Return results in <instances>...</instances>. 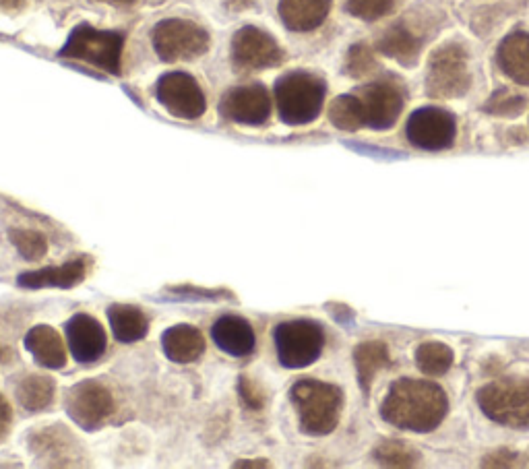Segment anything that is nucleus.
I'll list each match as a JSON object with an SVG mask.
<instances>
[{
	"instance_id": "nucleus-39",
	"label": "nucleus",
	"mask_w": 529,
	"mask_h": 469,
	"mask_svg": "<svg viewBox=\"0 0 529 469\" xmlns=\"http://www.w3.org/2000/svg\"><path fill=\"white\" fill-rule=\"evenodd\" d=\"M236 467H267L265 461H238Z\"/></svg>"
},
{
	"instance_id": "nucleus-27",
	"label": "nucleus",
	"mask_w": 529,
	"mask_h": 469,
	"mask_svg": "<svg viewBox=\"0 0 529 469\" xmlns=\"http://www.w3.org/2000/svg\"><path fill=\"white\" fill-rule=\"evenodd\" d=\"M329 120L339 131H358L364 127V110L358 96H339L329 106Z\"/></svg>"
},
{
	"instance_id": "nucleus-8",
	"label": "nucleus",
	"mask_w": 529,
	"mask_h": 469,
	"mask_svg": "<svg viewBox=\"0 0 529 469\" xmlns=\"http://www.w3.org/2000/svg\"><path fill=\"white\" fill-rule=\"evenodd\" d=\"M151 42L164 62L193 60L209 50V34L193 21L164 19L153 27Z\"/></svg>"
},
{
	"instance_id": "nucleus-40",
	"label": "nucleus",
	"mask_w": 529,
	"mask_h": 469,
	"mask_svg": "<svg viewBox=\"0 0 529 469\" xmlns=\"http://www.w3.org/2000/svg\"><path fill=\"white\" fill-rule=\"evenodd\" d=\"M104 3H112V5H131L135 0H104Z\"/></svg>"
},
{
	"instance_id": "nucleus-33",
	"label": "nucleus",
	"mask_w": 529,
	"mask_h": 469,
	"mask_svg": "<svg viewBox=\"0 0 529 469\" xmlns=\"http://www.w3.org/2000/svg\"><path fill=\"white\" fill-rule=\"evenodd\" d=\"M393 7V0H346L350 15L362 21H377L387 15Z\"/></svg>"
},
{
	"instance_id": "nucleus-9",
	"label": "nucleus",
	"mask_w": 529,
	"mask_h": 469,
	"mask_svg": "<svg viewBox=\"0 0 529 469\" xmlns=\"http://www.w3.org/2000/svg\"><path fill=\"white\" fill-rule=\"evenodd\" d=\"M232 60L242 71H263L284 62V50L259 27H242L232 38Z\"/></svg>"
},
{
	"instance_id": "nucleus-2",
	"label": "nucleus",
	"mask_w": 529,
	"mask_h": 469,
	"mask_svg": "<svg viewBox=\"0 0 529 469\" xmlns=\"http://www.w3.org/2000/svg\"><path fill=\"white\" fill-rule=\"evenodd\" d=\"M290 397L298 412L302 432L325 436L335 430L341 418V408H344V393L339 387L306 379L292 387Z\"/></svg>"
},
{
	"instance_id": "nucleus-28",
	"label": "nucleus",
	"mask_w": 529,
	"mask_h": 469,
	"mask_svg": "<svg viewBox=\"0 0 529 469\" xmlns=\"http://www.w3.org/2000/svg\"><path fill=\"white\" fill-rule=\"evenodd\" d=\"M416 364L428 377H441L453 366V352L441 341H428L416 350Z\"/></svg>"
},
{
	"instance_id": "nucleus-1",
	"label": "nucleus",
	"mask_w": 529,
	"mask_h": 469,
	"mask_svg": "<svg viewBox=\"0 0 529 469\" xmlns=\"http://www.w3.org/2000/svg\"><path fill=\"white\" fill-rule=\"evenodd\" d=\"M449 410V399L445 391L430 381L401 379L391 385L381 416L385 422L412 430V432H430L437 428Z\"/></svg>"
},
{
	"instance_id": "nucleus-6",
	"label": "nucleus",
	"mask_w": 529,
	"mask_h": 469,
	"mask_svg": "<svg viewBox=\"0 0 529 469\" xmlns=\"http://www.w3.org/2000/svg\"><path fill=\"white\" fill-rule=\"evenodd\" d=\"M277 358L286 368H306L319 360L325 348L323 327L315 321L298 319L275 327Z\"/></svg>"
},
{
	"instance_id": "nucleus-18",
	"label": "nucleus",
	"mask_w": 529,
	"mask_h": 469,
	"mask_svg": "<svg viewBox=\"0 0 529 469\" xmlns=\"http://www.w3.org/2000/svg\"><path fill=\"white\" fill-rule=\"evenodd\" d=\"M85 279V263L83 261H69L60 267H46L38 271L21 273L17 284L27 290L40 288H75Z\"/></svg>"
},
{
	"instance_id": "nucleus-4",
	"label": "nucleus",
	"mask_w": 529,
	"mask_h": 469,
	"mask_svg": "<svg viewBox=\"0 0 529 469\" xmlns=\"http://www.w3.org/2000/svg\"><path fill=\"white\" fill-rule=\"evenodd\" d=\"M122 48L124 36L118 34V31H100L91 25H79L73 29V34L58 54L62 58L83 60L87 65L118 75Z\"/></svg>"
},
{
	"instance_id": "nucleus-12",
	"label": "nucleus",
	"mask_w": 529,
	"mask_h": 469,
	"mask_svg": "<svg viewBox=\"0 0 529 469\" xmlns=\"http://www.w3.org/2000/svg\"><path fill=\"white\" fill-rule=\"evenodd\" d=\"M408 141L424 151L449 149L457 135L455 118L441 108H420L416 110L406 127Z\"/></svg>"
},
{
	"instance_id": "nucleus-10",
	"label": "nucleus",
	"mask_w": 529,
	"mask_h": 469,
	"mask_svg": "<svg viewBox=\"0 0 529 469\" xmlns=\"http://www.w3.org/2000/svg\"><path fill=\"white\" fill-rule=\"evenodd\" d=\"M114 412L112 393L98 381H83L67 395V414L83 430H98Z\"/></svg>"
},
{
	"instance_id": "nucleus-16",
	"label": "nucleus",
	"mask_w": 529,
	"mask_h": 469,
	"mask_svg": "<svg viewBox=\"0 0 529 469\" xmlns=\"http://www.w3.org/2000/svg\"><path fill=\"white\" fill-rule=\"evenodd\" d=\"M211 337L215 341V346L230 356L244 358L255 352V343H257L255 331L251 323L242 317L228 315L222 317L220 321H215L211 329Z\"/></svg>"
},
{
	"instance_id": "nucleus-24",
	"label": "nucleus",
	"mask_w": 529,
	"mask_h": 469,
	"mask_svg": "<svg viewBox=\"0 0 529 469\" xmlns=\"http://www.w3.org/2000/svg\"><path fill=\"white\" fill-rule=\"evenodd\" d=\"M354 362L360 385L364 391H368L377 374L389 366V350L383 341L360 343L354 352Z\"/></svg>"
},
{
	"instance_id": "nucleus-17",
	"label": "nucleus",
	"mask_w": 529,
	"mask_h": 469,
	"mask_svg": "<svg viewBox=\"0 0 529 469\" xmlns=\"http://www.w3.org/2000/svg\"><path fill=\"white\" fill-rule=\"evenodd\" d=\"M331 11V0H279V17L298 34L321 27Z\"/></svg>"
},
{
	"instance_id": "nucleus-32",
	"label": "nucleus",
	"mask_w": 529,
	"mask_h": 469,
	"mask_svg": "<svg viewBox=\"0 0 529 469\" xmlns=\"http://www.w3.org/2000/svg\"><path fill=\"white\" fill-rule=\"evenodd\" d=\"M377 69V60L366 44H356L350 48L346 58V73L354 79H362Z\"/></svg>"
},
{
	"instance_id": "nucleus-38",
	"label": "nucleus",
	"mask_w": 529,
	"mask_h": 469,
	"mask_svg": "<svg viewBox=\"0 0 529 469\" xmlns=\"http://www.w3.org/2000/svg\"><path fill=\"white\" fill-rule=\"evenodd\" d=\"M21 5H23V0H0V11L11 13V11L21 9Z\"/></svg>"
},
{
	"instance_id": "nucleus-23",
	"label": "nucleus",
	"mask_w": 529,
	"mask_h": 469,
	"mask_svg": "<svg viewBox=\"0 0 529 469\" xmlns=\"http://www.w3.org/2000/svg\"><path fill=\"white\" fill-rule=\"evenodd\" d=\"M108 321L114 337L120 343H135L149 331V321L143 312L129 304H114L108 308Z\"/></svg>"
},
{
	"instance_id": "nucleus-22",
	"label": "nucleus",
	"mask_w": 529,
	"mask_h": 469,
	"mask_svg": "<svg viewBox=\"0 0 529 469\" xmlns=\"http://www.w3.org/2000/svg\"><path fill=\"white\" fill-rule=\"evenodd\" d=\"M377 48L385 56L401 62L403 67H412V65H416V60L420 56L422 40L414 34L412 29L397 23V25L389 27L385 34L379 38Z\"/></svg>"
},
{
	"instance_id": "nucleus-3",
	"label": "nucleus",
	"mask_w": 529,
	"mask_h": 469,
	"mask_svg": "<svg viewBox=\"0 0 529 469\" xmlns=\"http://www.w3.org/2000/svg\"><path fill=\"white\" fill-rule=\"evenodd\" d=\"M327 85L321 77L294 71L279 77L275 83V104L279 118L292 127L308 124L319 118L325 102Z\"/></svg>"
},
{
	"instance_id": "nucleus-21",
	"label": "nucleus",
	"mask_w": 529,
	"mask_h": 469,
	"mask_svg": "<svg viewBox=\"0 0 529 469\" xmlns=\"http://www.w3.org/2000/svg\"><path fill=\"white\" fill-rule=\"evenodd\" d=\"M164 354L176 364H189L203 356L205 339L199 329L191 325L170 327L162 337Z\"/></svg>"
},
{
	"instance_id": "nucleus-26",
	"label": "nucleus",
	"mask_w": 529,
	"mask_h": 469,
	"mask_svg": "<svg viewBox=\"0 0 529 469\" xmlns=\"http://www.w3.org/2000/svg\"><path fill=\"white\" fill-rule=\"evenodd\" d=\"M17 399L27 412H42L54 399V383L44 374H29L17 385Z\"/></svg>"
},
{
	"instance_id": "nucleus-19",
	"label": "nucleus",
	"mask_w": 529,
	"mask_h": 469,
	"mask_svg": "<svg viewBox=\"0 0 529 469\" xmlns=\"http://www.w3.org/2000/svg\"><path fill=\"white\" fill-rule=\"evenodd\" d=\"M501 71L519 85H529V34L527 31H515L507 36L501 46L499 54Z\"/></svg>"
},
{
	"instance_id": "nucleus-29",
	"label": "nucleus",
	"mask_w": 529,
	"mask_h": 469,
	"mask_svg": "<svg viewBox=\"0 0 529 469\" xmlns=\"http://www.w3.org/2000/svg\"><path fill=\"white\" fill-rule=\"evenodd\" d=\"M375 459L387 467H414L420 459L418 451L401 441H385L375 449Z\"/></svg>"
},
{
	"instance_id": "nucleus-20",
	"label": "nucleus",
	"mask_w": 529,
	"mask_h": 469,
	"mask_svg": "<svg viewBox=\"0 0 529 469\" xmlns=\"http://www.w3.org/2000/svg\"><path fill=\"white\" fill-rule=\"evenodd\" d=\"M25 348L44 368L58 370L67 364V352L65 346H62V339L48 325H38L31 329L25 335Z\"/></svg>"
},
{
	"instance_id": "nucleus-15",
	"label": "nucleus",
	"mask_w": 529,
	"mask_h": 469,
	"mask_svg": "<svg viewBox=\"0 0 529 469\" xmlns=\"http://www.w3.org/2000/svg\"><path fill=\"white\" fill-rule=\"evenodd\" d=\"M67 339L71 354L81 364H91L106 352V331L89 315H75L67 323Z\"/></svg>"
},
{
	"instance_id": "nucleus-13",
	"label": "nucleus",
	"mask_w": 529,
	"mask_h": 469,
	"mask_svg": "<svg viewBox=\"0 0 529 469\" xmlns=\"http://www.w3.org/2000/svg\"><path fill=\"white\" fill-rule=\"evenodd\" d=\"M366 127L387 131L397 122L403 110V91L391 81H375L358 89Z\"/></svg>"
},
{
	"instance_id": "nucleus-5",
	"label": "nucleus",
	"mask_w": 529,
	"mask_h": 469,
	"mask_svg": "<svg viewBox=\"0 0 529 469\" xmlns=\"http://www.w3.org/2000/svg\"><path fill=\"white\" fill-rule=\"evenodd\" d=\"M472 85L468 52L457 44H445L434 50L428 62L426 93L430 98L453 100L468 93Z\"/></svg>"
},
{
	"instance_id": "nucleus-34",
	"label": "nucleus",
	"mask_w": 529,
	"mask_h": 469,
	"mask_svg": "<svg viewBox=\"0 0 529 469\" xmlns=\"http://www.w3.org/2000/svg\"><path fill=\"white\" fill-rule=\"evenodd\" d=\"M238 391H240V399L244 401V405H246L248 410H263L265 395L261 393V389L251 379L240 377Z\"/></svg>"
},
{
	"instance_id": "nucleus-7",
	"label": "nucleus",
	"mask_w": 529,
	"mask_h": 469,
	"mask_svg": "<svg viewBox=\"0 0 529 469\" xmlns=\"http://www.w3.org/2000/svg\"><path fill=\"white\" fill-rule=\"evenodd\" d=\"M480 410L496 424L529 428V381H496L478 391Z\"/></svg>"
},
{
	"instance_id": "nucleus-37",
	"label": "nucleus",
	"mask_w": 529,
	"mask_h": 469,
	"mask_svg": "<svg viewBox=\"0 0 529 469\" xmlns=\"http://www.w3.org/2000/svg\"><path fill=\"white\" fill-rule=\"evenodd\" d=\"M257 3V0H226V7L234 13H240L244 9H251L253 5Z\"/></svg>"
},
{
	"instance_id": "nucleus-35",
	"label": "nucleus",
	"mask_w": 529,
	"mask_h": 469,
	"mask_svg": "<svg viewBox=\"0 0 529 469\" xmlns=\"http://www.w3.org/2000/svg\"><path fill=\"white\" fill-rule=\"evenodd\" d=\"M519 461H517V455L515 453H511V451H496V453H492V455H488L484 461H482V465L484 467H513V465H517Z\"/></svg>"
},
{
	"instance_id": "nucleus-11",
	"label": "nucleus",
	"mask_w": 529,
	"mask_h": 469,
	"mask_svg": "<svg viewBox=\"0 0 529 469\" xmlns=\"http://www.w3.org/2000/svg\"><path fill=\"white\" fill-rule=\"evenodd\" d=\"M158 102L176 118L195 120L201 118L207 102L199 83L186 73H168L155 85Z\"/></svg>"
},
{
	"instance_id": "nucleus-36",
	"label": "nucleus",
	"mask_w": 529,
	"mask_h": 469,
	"mask_svg": "<svg viewBox=\"0 0 529 469\" xmlns=\"http://www.w3.org/2000/svg\"><path fill=\"white\" fill-rule=\"evenodd\" d=\"M11 420H13L11 405L7 403V399L3 395H0V443L7 439V434L11 430Z\"/></svg>"
},
{
	"instance_id": "nucleus-30",
	"label": "nucleus",
	"mask_w": 529,
	"mask_h": 469,
	"mask_svg": "<svg viewBox=\"0 0 529 469\" xmlns=\"http://www.w3.org/2000/svg\"><path fill=\"white\" fill-rule=\"evenodd\" d=\"M11 242L15 244V248L19 250V255L27 261H38L46 255L48 250V240L34 230H11L9 232Z\"/></svg>"
},
{
	"instance_id": "nucleus-25",
	"label": "nucleus",
	"mask_w": 529,
	"mask_h": 469,
	"mask_svg": "<svg viewBox=\"0 0 529 469\" xmlns=\"http://www.w3.org/2000/svg\"><path fill=\"white\" fill-rule=\"evenodd\" d=\"M75 443L62 428H50L31 439V451L40 459H50L52 465H65V459L73 457Z\"/></svg>"
},
{
	"instance_id": "nucleus-31",
	"label": "nucleus",
	"mask_w": 529,
	"mask_h": 469,
	"mask_svg": "<svg viewBox=\"0 0 529 469\" xmlns=\"http://www.w3.org/2000/svg\"><path fill=\"white\" fill-rule=\"evenodd\" d=\"M527 108V100L523 96L511 91H499L486 102L484 110L494 116H505V118H515Z\"/></svg>"
},
{
	"instance_id": "nucleus-14",
	"label": "nucleus",
	"mask_w": 529,
	"mask_h": 469,
	"mask_svg": "<svg viewBox=\"0 0 529 469\" xmlns=\"http://www.w3.org/2000/svg\"><path fill=\"white\" fill-rule=\"evenodd\" d=\"M220 112L236 124L261 127L271 116V96L261 83L240 85L230 89L222 98Z\"/></svg>"
}]
</instances>
